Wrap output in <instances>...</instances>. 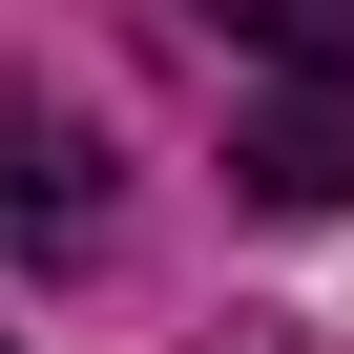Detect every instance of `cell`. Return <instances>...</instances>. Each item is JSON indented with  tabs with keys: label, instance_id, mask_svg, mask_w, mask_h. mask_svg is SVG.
Masks as SVG:
<instances>
[{
	"label": "cell",
	"instance_id": "6da1fadb",
	"mask_svg": "<svg viewBox=\"0 0 354 354\" xmlns=\"http://www.w3.org/2000/svg\"><path fill=\"white\" fill-rule=\"evenodd\" d=\"M0 250H21V271H84L104 250V146L63 104H0Z\"/></svg>",
	"mask_w": 354,
	"mask_h": 354
},
{
	"label": "cell",
	"instance_id": "7a4b0ae2",
	"mask_svg": "<svg viewBox=\"0 0 354 354\" xmlns=\"http://www.w3.org/2000/svg\"><path fill=\"white\" fill-rule=\"evenodd\" d=\"M230 167H250L271 209H354V42H333V63H292V84L230 125Z\"/></svg>",
	"mask_w": 354,
	"mask_h": 354
}]
</instances>
